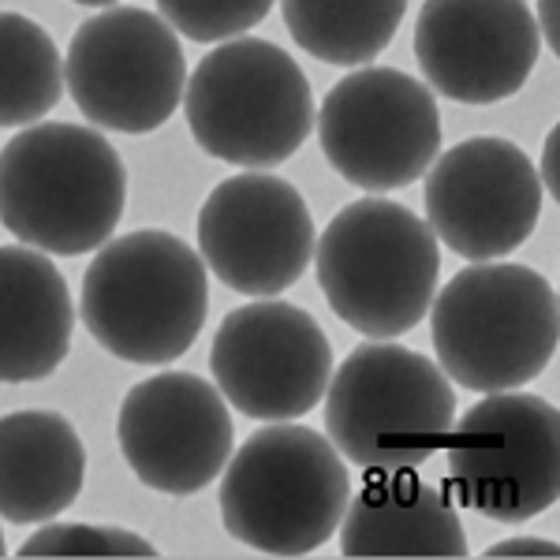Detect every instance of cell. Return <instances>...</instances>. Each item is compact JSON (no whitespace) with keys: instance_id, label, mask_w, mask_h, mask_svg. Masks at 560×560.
<instances>
[{"instance_id":"obj_1","label":"cell","mask_w":560,"mask_h":560,"mask_svg":"<svg viewBox=\"0 0 560 560\" xmlns=\"http://www.w3.org/2000/svg\"><path fill=\"white\" fill-rule=\"evenodd\" d=\"M124 202V161L94 128L31 124L0 150V224L34 250L75 258L102 247Z\"/></svg>"},{"instance_id":"obj_2","label":"cell","mask_w":560,"mask_h":560,"mask_svg":"<svg viewBox=\"0 0 560 560\" xmlns=\"http://www.w3.org/2000/svg\"><path fill=\"white\" fill-rule=\"evenodd\" d=\"M202 255L165 229H139L97 247L83 277L79 314L108 355L165 366L187 355L210 311Z\"/></svg>"},{"instance_id":"obj_3","label":"cell","mask_w":560,"mask_h":560,"mask_svg":"<svg viewBox=\"0 0 560 560\" xmlns=\"http://www.w3.org/2000/svg\"><path fill=\"white\" fill-rule=\"evenodd\" d=\"M427 314L438 366L471 393L523 388L557 355V292L530 266L471 261L433 295Z\"/></svg>"},{"instance_id":"obj_4","label":"cell","mask_w":560,"mask_h":560,"mask_svg":"<svg viewBox=\"0 0 560 560\" xmlns=\"http://www.w3.org/2000/svg\"><path fill=\"white\" fill-rule=\"evenodd\" d=\"M314 273L332 314L370 340H393L427 318L441 277L430 224L388 198H359L325 224Z\"/></svg>"},{"instance_id":"obj_5","label":"cell","mask_w":560,"mask_h":560,"mask_svg":"<svg viewBox=\"0 0 560 560\" xmlns=\"http://www.w3.org/2000/svg\"><path fill=\"white\" fill-rule=\"evenodd\" d=\"M217 501L224 530L243 546L266 557H303L340 527L351 478L325 433L269 422L229 456Z\"/></svg>"},{"instance_id":"obj_6","label":"cell","mask_w":560,"mask_h":560,"mask_svg":"<svg viewBox=\"0 0 560 560\" xmlns=\"http://www.w3.org/2000/svg\"><path fill=\"white\" fill-rule=\"evenodd\" d=\"M456 388L433 359L370 340L348 351L325 388V427L348 464L366 475L419 471L445 448Z\"/></svg>"},{"instance_id":"obj_7","label":"cell","mask_w":560,"mask_h":560,"mask_svg":"<svg viewBox=\"0 0 560 560\" xmlns=\"http://www.w3.org/2000/svg\"><path fill=\"white\" fill-rule=\"evenodd\" d=\"M191 139L240 168H277L311 139L314 94L300 60L273 42L229 38L184 86Z\"/></svg>"},{"instance_id":"obj_8","label":"cell","mask_w":560,"mask_h":560,"mask_svg":"<svg viewBox=\"0 0 560 560\" xmlns=\"http://www.w3.org/2000/svg\"><path fill=\"white\" fill-rule=\"evenodd\" d=\"M448 490L493 523H527L557 504L560 419L535 393H486L453 419Z\"/></svg>"},{"instance_id":"obj_9","label":"cell","mask_w":560,"mask_h":560,"mask_svg":"<svg viewBox=\"0 0 560 560\" xmlns=\"http://www.w3.org/2000/svg\"><path fill=\"white\" fill-rule=\"evenodd\" d=\"M322 153L337 176L370 195L427 176L441 150V113L427 83L396 68H355L314 113Z\"/></svg>"},{"instance_id":"obj_10","label":"cell","mask_w":560,"mask_h":560,"mask_svg":"<svg viewBox=\"0 0 560 560\" xmlns=\"http://www.w3.org/2000/svg\"><path fill=\"white\" fill-rule=\"evenodd\" d=\"M65 86L94 128L158 131L184 102L187 60L179 34L147 8H108L71 38Z\"/></svg>"},{"instance_id":"obj_11","label":"cell","mask_w":560,"mask_h":560,"mask_svg":"<svg viewBox=\"0 0 560 560\" xmlns=\"http://www.w3.org/2000/svg\"><path fill=\"white\" fill-rule=\"evenodd\" d=\"M213 385L258 422L303 419L325 400L332 345L311 311L258 300L224 314L210 348Z\"/></svg>"},{"instance_id":"obj_12","label":"cell","mask_w":560,"mask_h":560,"mask_svg":"<svg viewBox=\"0 0 560 560\" xmlns=\"http://www.w3.org/2000/svg\"><path fill=\"white\" fill-rule=\"evenodd\" d=\"M541 179L516 142L475 135L427 168V224L453 255L493 261L520 250L538 229Z\"/></svg>"},{"instance_id":"obj_13","label":"cell","mask_w":560,"mask_h":560,"mask_svg":"<svg viewBox=\"0 0 560 560\" xmlns=\"http://www.w3.org/2000/svg\"><path fill=\"white\" fill-rule=\"evenodd\" d=\"M314 217L288 179L240 173L198 210V255L224 288L250 300L288 292L314 258Z\"/></svg>"},{"instance_id":"obj_14","label":"cell","mask_w":560,"mask_h":560,"mask_svg":"<svg viewBox=\"0 0 560 560\" xmlns=\"http://www.w3.org/2000/svg\"><path fill=\"white\" fill-rule=\"evenodd\" d=\"M232 415L221 388L187 370H165L124 396L116 441L142 486L191 497L224 471L232 456Z\"/></svg>"},{"instance_id":"obj_15","label":"cell","mask_w":560,"mask_h":560,"mask_svg":"<svg viewBox=\"0 0 560 560\" xmlns=\"http://www.w3.org/2000/svg\"><path fill=\"white\" fill-rule=\"evenodd\" d=\"M538 52L541 34L527 0H427L415 23L427 86L459 105L520 94Z\"/></svg>"},{"instance_id":"obj_16","label":"cell","mask_w":560,"mask_h":560,"mask_svg":"<svg viewBox=\"0 0 560 560\" xmlns=\"http://www.w3.org/2000/svg\"><path fill=\"white\" fill-rule=\"evenodd\" d=\"M340 553L374 557H448L471 553L453 501L415 471L370 475L340 520Z\"/></svg>"},{"instance_id":"obj_17","label":"cell","mask_w":560,"mask_h":560,"mask_svg":"<svg viewBox=\"0 0 560 560\" xmlns=\"http://www.w3.org/2000/svg\"><path fill=\"white\" fill-rule=\"evenodd\" d=\"M71 332L75 303L65 273L26 243L0 247V382L23 385L57 374Z\"/></svg>"},{"instance_id":"obj_18","label":"cell","mask_w":560,"mask_h":560,"mask_svg":"<svg viewBox=\"0 0 560 560\" xmlns=\"http://www.w3.org/2000/svg\"><path fill=\"white\" fill-rule=\"evenodd\" d=\"M86 448L60 411H12L0 419V520L49 523L75 504Z\"/></svg>"},{"instance_id":"obj_19","label":"cell","mask_w":560,"mask_h":560,"mask_svg":"<svg viewBox=\"0 0 560 560\" xmlns=\"http://www.w3.org/2000/svg\"><path fill=\"white\" fill-rule=\"evenodd\" d=\"M408 0H280L284 26L322 65L363 68L396 38Z\"/></svg>"},{"instance_id":"obj_20","label":"cell","mask_w":560,"mask_h":560,"mask_svg":"<svg viewBox=\"0 0 560 560\" xmlns=\"http://www.w3.org/2000/svg\"><path fill=\"white\" fill-rule=\"evenodd\" d=\"M65 94V60L49 34L20 12H0V128H31Z\"/></svg>"},{"instance_id":"obj_21","label":"cell","mask_w":560,"mask_h":560,"mask_svg":"<svg viewBox=\"0 0 560 560\" xmlns=\"http://www.w3.org/2000/svg\"><path fill=\"white\" fill-rule=\"evenodd\" d=\"M20 557L26 560H49V557H139L153 560L158 546L150 538L135 535L124 527H102V523H45L20 546Z\"/></svg>"},{"instance_id":"obj_22","label":"cell","mask_w":560,"mask_h":560,"mask_svg":"<svg viewBox=\"0 0 560 560\" xmlns=\"http://www.w3.org/2000/svg\"><path fill=\"white\" fill-rule=\"evenodd\" d=\"M277 0H158L161 20L198 45L240 38L258 26Z\"/></svg>"},{"instance_id":"obj_23","label":"cell","mask_w":560,"mask_h":560,"mask_svg":"<svg viewBox=\"0 0 560 560\" xmlns=\"http://www.w3.org/2000/svg\"><path fill=\"white\" fill-rule=\"evenodd\" d=\"M486 557H549V560H557L560 557V549L553 546V541H546V538H509V541H497V546L490 549Z\"/></svg>"},{"instance_id":"obj_24","label":"cell","mask_w":560,"mask_h":560,"mask_svg":"<svg viewBox=\"0 0 560 560\" xmlns=\"http://www.w3.org/2000/svg\"><path fill=\"white\" fill-rule=\"evenodd\" d=\"M557 158H560V131L553 128L546 135V150H541V165L535 168L538 179H541V191L560 198V168H557Z\"/></svg>"},{"instance_id":"obj_25","label":"cell","mask_w":560,"mask_h":560,"mask_svg":"<svg viewBox=\"0 0 560 560\" xmlns=\"http://www.w3.org/2000/svg\"><path fill=\"white\" fill-rule=\"evenodd\" d=\"M535 26L541 34V45L549 49H560V23H557V0H538V15H535Z\"/></svg>"},{"instance_id":"obj_26","label":"cell","mask_w":560,"mask_h":560,"mask_svg":"<svg viewBox=\"0 0 560 560\" xmlns=\"http://www.w3.org/2000/svg\"><path fill=\"white\" fill-rule=\"evenodd\" d=\"M71 4H86V8H108V4H116V0H71Z\"/></svg>"},{"instance_id":"obj_27","label":"cell","mask_w":560,"mask_h":560,"mask_svg":"<svg viewBox=\"0 0 560 560\" xmlns=\"http://www.w3.org/2000/svg\"><path fill=\"white\" fill-rule=\"evenodd\" d=\"M8 553V549H4V530H0V557H4Z\"/></svg>"}]
</instances>
